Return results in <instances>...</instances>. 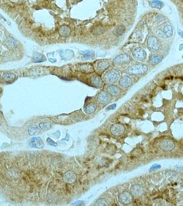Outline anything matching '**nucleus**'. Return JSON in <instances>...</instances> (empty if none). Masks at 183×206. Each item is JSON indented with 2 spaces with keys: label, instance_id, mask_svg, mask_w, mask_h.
<instances>
[{
  "label": "nucleus",
  "instance_id": "1",
  "mask_svg": "<svg viewBox=\"0 0 183 206\" xmlns=\"http://www.w3.org/2000/svg\"><path fill=\"white\" fill-rule=\"evenodd\" d=\"M148 69L147 65L141 63H136L129 66L125 70V72L129 75H142Z\"/></svg>",
  "mask_w": 183,
  "mask_h": 206
},
{
  "label": "nucleus",
  "instance_id": "2",
  "mask_svg": "<svg viewBox=\"0 0 183 206\" xmlns=\"http://www.w3.org/2000/svg\"><path fill=\"white\" fill-rule=\"evenodd\" d=\"M119 71L116 69H112L105 73L103 76V80L108 84H114L119 80Z\"/></svg>",
  "mask_w": 183,
  "mask_h": 206
},
{
  "label": "nucleus",
  "instance_id": "3",
  "mask_svg": "<svg viewBox=\"0 0 183 206\" xmlns=\"http://www.w3.org/2000/svg\"><path fill=\"white\" fill-rule=\"evenodd\" d=\"M147 45L148 49L152 52L160 50V48H161V43L159 41L158 38H156L153 35L149 36L147 41Z\"/></svg>",
  "mask_w": 183,
  "mask_h": 206
},
{
  "label": "nucleus",
  "instance_id": "4",
  "mask_svg": "<svg viewBox=\"0 0 183 206\" xmlns=\"http://www.w3.org/2000/svg\"><path fill=\"white\" fill-rule=\"evenodd\" d=\"M133 195L132 193L124 191V192L120 193L119 195V201L120 203L123 204L124 205H127L130 204L133 201Z\"/></svg>",
  "mask_w": 183,
  "mask_h": 206
},
{
  "label": "nucleus",
  "instance_id": "5",
  "mask_svg": "<svg viewBox=\"0 0 183 206\" xmlns=\"http://www.w3.org/2000/svg\"><path fill=\"white\" fill-rule=\"evenodd\" d=\"M132 60L129 55L123 54L116 56L113 60V64L115 65H123L128 64Z\"/></svg>",
  "mask_w": 183,
  "mask_h": 206
},
{
  "label": "nucleus",
  "instance_id": "6",
  "mask_svg": "<svg viewBox=\"0 0 183 206\" xmlns=\"http://www.w3.org/2000/svg\"><path fill=\"white\" fill-rule=\"evenodd\" d=\"M132 55L135 59L140 60V61L145 60L146 57H147V53H146L145 49L142 48V47H137V48L134 49Z\"/></svg>",
  "mask_w": 183,
  "mask_h": 206
},
{
  "label": "nucleus",
  "instance_id": "7",
  "mask_svg": "<svg viewBox=\"0 0 183 206\" xmlns=\"http://www.w3.org/2000/svg\"><path fill=\"white\" fill-rule=\"evenodd\" d=\"M160 148L163 151H170L175 148V143L171 139H164L160 142Z\"/></svg>",
  "mask_w": 183,
  "mask_h": 206
},
{
  "label": "nucleus",
  "instance_id": "8",
  "mask_svg": "<svg viewBox=\"0 0 183 206\" xmlns=\"http://www.w3.org/2000/svg\"><path fill=\"white\" fill-rule=\"evenodd\" d=\"M125 132V127L121 124H114L111 128V133L116 136L123 135Z\"/></svg>",
  "mask_w": 183,
  "mask_h": 206
},
{
  "label": "nucleus",
  "instance_id": "9",
  "mask_svg": "<svg viewBox=\"0 0 183 206\" xmlns=\"http://www.w3.org/2000/svg\"><path fill=\"white\" fill-rule=\"evenodd\" d=\"M29 145L36 148H42L44 146V141L40 137H32L29 140Z\"/></svg>",
  "mask_w": 183,
  "mask_h": 206
},
{
  "label": "nucleus",
  "instance_id": "10",
  "mask_svg": "<svg viewBox=\"0 0 183 206\" xmlns=\"http://www.w3.org/2000/svg\"><path fill=\"white\" fill-rule=\"evenodd\" d=\"M111 100V96L109 93L104 92V91H101L98 94L97 100L99 101V103L102 104H106L108 103Z\"/></svg>",
  "mask_w": 183,
  "mask_h": 206
},
{
  "label": "nucleus",
  "instance_id": "11",
  "mask_svg": "<svg viewBox=\"0 0 183 206\" xmlns=\"http://www.w3.org/2000/svg\"><path fill=\"white\" fill-rule=\"evenodd\" d=\"M64 180L66 183H73L77 180V174L73 171H68L64 176Z\"/></svg>",
  "mask_w": 183,
  "mask_h": 206
},
{
  "label": "nucleus",
  "instance_id": "12",
  "mask_svg": "<svg viewBox=\"0 0 183 206\" xmlns=\"http://www.w3.org/2000/svg\"><path fill=\"white\" fill-rule=\"evenodd\" d=\"M119 84L122 87H128L132 84V79L128 76H123L119 80Z\"/></svg>",
  "mask_w": 183,
  "mask_h": 206
},
{
  "label": "nucleus",
  "instance_id": "13",
  "mask_svg": "<svg viewBox=\"0 0 183 206\" xmlns=\"http://www.w3.org/2000/svg\"><path fill=\"white\" fill-rule=\"evenodd\" d=\"M131 193L135 196H140L143 194V189L139 185H134L131 187Z\"/></svg>",
  "mask_w": 183,
  "mask_h": 206
},
{
  "label": "nucleus",
  "instance_id": "14",
  "mask_svg": "<svg viewBox=\"0 0 183 206\" xmlns=\"http://www.w3.org/2000/svg\"><path fill=\"white\" fill-rule=\"evenodd\" d=\"M91 83L94 87L97 88H102L103 86V80L99 76H93L91 78Z\"/></svg>",
  "mask_w": 183,
  "mask_h": 206
},
{
  "label": "nucleus",
  "instance_id": "15",
  "mask_svg": "<svg viewBox=\"0 0 183 206\" xmlns=\"http://www.w3.org/2000/svg\"><path fill=\"white\" fill-rule=\"evenodd\" d=\"M16 78V75L13 73H7L3 74L1 76V80L3 82H7V83H10L12 82Z\"/></svg>",
  "mask_w": 183,
  "mask_h": 206
},
{
  "label": "nucleus",
  "instance_id": "16",
  "mask_svg": "<svg viewBox=\"0 0 183 206\" xmlns=\"http://www.w3.org/2000/svg\"><path fill=\"white\" fill-rule=\"evenodd\" d=\"M163 59V56L160 54H153L149 57V62L151 65H155Z\"/></svg>",
  "mask_w": 183,
  "mask_h": 206
},
{
  "label": "nucleus",
  "instance_id": "17",
  "mask_svg": "<svg viewBox=\"0 0 183 206\" xmlns=\"http://www.w3.org/2000/svg\"><path fill=\"white\" fill-rule=\"evenodd\" d=\"M59 33L63 37H68L71 34V29L68 25H62L59 28Z\"/></svg>",
  "mask_w": 183,
  "mask_h": 206
},
{
  "label": "nucleus",
  "instance_id": "18",
  "mask_svg": "<svg viewBox=\"0 0 183 206\" xmlns=\"http://www.w3.org/2000/svg\"><path fill=\"white\" fill-rule=\"evenodd\" d=\"M109 62L107 61H104V60H102V61H99L97 62V66H96V68H97V70L99 72H103L107 68L109 67Z\"/></svg>",
  "mask_w": 183,
  "mask_h": 206
},
{
  "label": "nucleus",
  "instance_id": "19",
  "mask_svg": "<svg viewBox=\"0 0 183 206\" xmlns=\"http://www.w3.org/2000/svg\"><path fill=\"white\" fill-rule=\"evenodd\" d=\"M97 105L95 102H91L85 106L84 111L87 114H91L95 111V110L97 109Z\"/></svg>",
  "mask_w": 183,
  "mask_h": 206
},
{
  "label": "nucleus",
  "instance_id": "20",
  "mask_svg": "<svg viewBox=\"0 0 183 206\" xmlns=\"http://www.w3.org/2000/svg\"><path fill=\"white\" fill-rule=\"evenodd\" d=\"M107 91H108L110 94L113 95H119L120 93H121V90L118 87L114 85H111L108 87V88H107Z\"/></svg>",
  "mask_w": 183,
  "mask_h": 206
},
{
  "label": "nucleus",
  "instance_id": "21",
  "mask_svg": "<svg viewBox=\"0 0 183 206\" xmlns=\"http://www.w3.org/2000/svg\"><path fill=\"white\" fill-rule=\"evenodd\" d=\"M162 31H163L164 34H166L167 37H171V36L173 35V27L170 24H168V23L164 25Z\"/></svg>",
  "mask_w": 183,
  "mask_h": 206
},
{
  "label": "nucleus",
  "instance_id": "22",
  "mask_svg": "<svg viewBox=\"0 0 183 206\" xmlns=\"http://www.w3.org/2000/svg\"><path fill=\"white\" fill-rule=\"evenodd\" d=\"M125 32V27L123 25H119L116 27L115 30H114V34L115 35L119 36L123 35Z\"/></svg>",
  "mask_w": 183,
  "mask_h": 206
},
{
  "label": "nucleus",
  "instance_id": "23",
  "mask_svg": "<svg viewBox=\"0 0 183 206\" xmlns=\"http://www.w3.org/2000/svg\"><path fill=\"white\" fill-rule=\"evenodd\" d=\"M5 42L6 45H9L10 47H15L17 46V41L14 39L13 38L10 37V36H7L5 39Z\"/></svg>",
  "mask_w": 183,
  "mask_h": 206
},
{
  "label": "nucleus",
  "instance_id": "24",
  "mask_svg": "<svg viewBox=\"0 0 183 206\" xmlns=\"http://www.w3.org/2000/svg\"><path fill=\"white\" fill-rule=\"evenodd\" d=\"M151 5L152 7L156 8H161L163 6V3L161 1H160L159 0H153L151 2Z\"/></svg>",
  "mask_w": 183,
  "mask_h": 206
},
{
  "label": "nucleus",
  "instance_id": "25",
  "mask_svg": "<svg viewBox=\"0 0 183 206\" xmlns=\"http://www.w3.org/2000/svg\"><path fill=\"white\" fill-rule=\"evenodd\" d=\"M156 35L158 36L159 38H163V39H165V38H167V36H166V34H164L163 31L161 29H158V30H157L156 31Z\"/></svg>",
  "mask_w": 183,
  "mask_h": 206
},
{
  "label": "nucleus",
  "instance_id": "26",
  "mask_svg": "<svg viewBox=\"0 0 183 206\" xmlns=\"http://www.w3.org/2000/svg\"><path fill=\"white\" fill-rule=\"evenodd\" d=\"M94 52L93 51H89V52H86L84 55V59H90L92 57L94 56Z\"/></svg>",
  "mask_w": 183,
  "mask_h": 206
},
{
  "label": "nucleus",
  "instance_id": "27",
  "mask_svg": "<svg viewBox=\"0 0 183 206\" xmlns=\"http://www.w3.org/2000/svg\"><path fill=\"white\" fill-rule=\"evenodd\" d=\"M44 60H45V58H44V56H42L41 54H37L34 56V60L35 62L37 61L41 62V61H43Z\"/></svg>",
  "mask_w": 183,
  "mask_h": 206
},
{
  "label": "nucleus",
  "instance_id": "28",
  "mask_svg": "<svg viewBox=\"0 0 183 206\" xmlns=\"http://www.w3.org/2000/svg\"><path fill=\"white\" fill-rule=\"evenodd\" d=\"M96 205H107V202L105 201V199H103V198H99V199L97 201V203H96Z\"/></svg>",
  "mask_w": 183,
  "mask_h": 206
},
{
  "label": "nucleus",
  "instance_id": "29",
  "mask_svg": "<svg viewBox=\"0 0 183 206\" xmlns=\"http://www.w3.org/2000/svg\"><path fill=\"white\" fill-rule=\"evenodd\" d=\"M47 141H48V142L49 144L52 145V146H56L57 145V144H56V143H55V141H53L52 140V139H51L50 138H48V139H47Z\"/></svg>",
  "mask_w": 183,
  "mask_h": 206
},
{
  "label": "nucleus",
  "instance_id": "30",
  "mask_svg": "<svg viewBox=\"0 0 183 206\" xmlns=\"http://www.w3.org/2000/svg\"><path fill=\"white\" fill-rule=\"evenodd\" d=\"M159 168H160V165H159L158 164H155V165H153L152 167H151V169H149V171H151L153 170V169H157Z\"/></svg>",
  "mask_w": 183,
  "mask_h": 206
},
{
  "label": "nucleus",
  "instance_id": "31",
  "mask_svg": "<svg viewBox=\"0 0 183 206\" xmlns=\"http://www.w3.org/2000/svg\"><path fill=\"white\" fill-rule=\"evenodd\" d=\"M116 104H112V105H110L109 107L108 108V110H110V109H114V108H116Z\"/></svg>",
  "mask_w": 183,
  "mask_h": 206
},
{
  "label": "nucleus",
  "instance_id": "32",
  "mask_svg": "<svg viewBox=\"0 0 183 206\" xmlns=\"http://www.w3.org/2000/svg\"><path fill=\"white\" fill-rule=\"evenodd\" d=\"M82 204H83L82 201H77V202H75V203H73V205H82Z\"/></svg>",
  "mask_w": 183,
  "mask_h": 206
},
{
  "label": "nucleus",
  "instance_id": "33",
  "mask_svg": "<svg viewBox=\"0 0 183 206\" xmlns=\"http://www.w3.org/2000/svg\"><path fill=\"white\" fill-rule=\"evenodd\" d=\"M180 32V33H179V34H180V35H181V36H182V37H183V34H182V32H181V31H180V32Z\"/></svg>",
  "mask_w": 183,
  "mask_h": 206
}]
</instances>
